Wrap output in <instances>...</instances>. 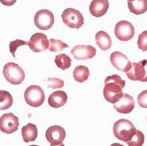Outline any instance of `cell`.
<instances>
[{
    "label": "cell",
    "instance_id": "obj_33",
    "mask_svg": "<svg viewBox=\"0 0 147 146\" xmlns=\"http://www.w3.org/2000/svg\"><path fill=\"white\" fill-rule=\"evenodd\" d=\"M128 1H134V0H128Z\"/></svg>",
    "mask_w": 147,
    "mask_h": 146
},
{
    "label": "cell",
    "instance_id": "obj_18",
    "mask_svg": "<svg viewBox=\"0 0 147 146\" xmlns=\"http://www.w3.org/2000/svg\"><path fill=\"white\" fill-rule=\"evenodd\" d=\"M128 6L130 13L140 15L147 11V0H134L128 1Z\"/></svg>",
    "mask_w": 147,
    "mask_h": 146
},
{
    "label": "cell",
    "instance_id": "obj_5",
    "mask_svg": "<svg viewBox=\"0 0 147 146\" xmlns=\"http://www.w3.org/2000/svg\"><path fill=\"white\" fill-rule=\"evenodd\" d=\"M62 20L67 26L71 28H76L79 29L84 23L82 14L74 8H67L64 10L61 15Z\"/></svg>",
    "mask_w": 147,
    "mask_h": 146
},
{
    "label": "cell",
    "instance_id": "obj_25",
    "mask_svg": "<svg viewBox=\"0 0 147 146\" xmlns=\"http://www.w3.org/2000/svg\"><path fill=\"white\" fill-rule=\"evenodd\" d=\"M28 42H25V41L20 40V39H16V40H14V41L10 42V44H9L10 52L12 53V55H13V58H15V52H16L17 48H19L20 46L28 45Z\"/></svg>",
    "mask_w": 147,
    "mask_h": 146
},
{
    "label": "cell",
    "instance_id": "obj_29",
    "mask_svg": "<svg viewBox=\"0 0 147 146\" xmlns=\"http://www.w3.org/2000/svg\"><path fill=\"white\" fill-rule=\"evenodd\" d=\"M16 1L17 0H0V2H1L4 5H6V6L13 5L16 3Z\"/></svg>",
    "mask_w": 147,
    "mask_h": 146
},
{
    "label": "cell",
    "instance_id": "obj_14",
    "mask_svg": "<svg viewBox=\"0 0 147 146\" xmlns=\"http://www.w3.org/2000/svg\"><path fill=\"white\" fill-rule=\"evenodd\" d=\"M113 107L120 113H129L135 108V100L133 97H131L129 94L123 93L121 98L118 102L113 104Z\"/></svg>",
    "mask_w": 147,
    "mask_h": 146
},
{
    "label": "cell",
    "instance_id": "obj_26",
    "mask_svg": "<svg viewBox=\"0 0 147 146\" xmlns=\"http://www.w3.org/2000/svg\"><path fill=\"white\" fill-rule=\"evenodd\" d=\"M138 46L143 51L147 50V31L142 32L138 39Z\"/></svg>",
    "mask_w": 147,
    "mask_h": 146
},
{
    "label": "cell",
    "instance_id": "obj_16",
    "mask_svg": "<svg viewBox=\"0 0 147 146\" xmlns=\"http://www.w3.org/2000/svg\"><path fill=\"white\" fill-rule=\"evenodd\" d=\"M67 101V95L65 91L59 90L51 93L49 98L48 103L52 108H59L63 106Z\"/></svg>",
    "mask_w": 147,
    "mask_h": 146
},
{
    "label": "cell",
    "instance_id": "obj_28",
    "mask_svg": "<svg viewBox=\"0 0 147 146\" xmlns=\"http://www.w3.org/2000/svg\"><path fill=\"white\" fill-rule=\"evenodd\" d=\"M138 103L143 108H147V89L142 91L138 96Z\"/></svg>",
    "mask_w": 147,
    "mask_h": 146
},
{
    "label": "cell",
    "instance_id": "obj_6",
    "mask_svg": "<svg viewBox=\"0 0 147 146\" xmlns=\"http://www.w3.org/2000/svg\"><path fill=\"white\" fill-rule=\"evenodd\" d=\"M34 22L39 29L48 30L54 24V15L49 10H39L35 15Z\"/></svg>",
    "mask_w": 147,
    "mask_h": 146
},
{
    "label": "cell",
    "instance_id": "obj_15",
    "mask_svg": "<svg viewBox=\"0 0 147 146\" xmlns=\"http://www.w3.org/2000/svg\"><path fill=\"white\" fill-rule=\"evenodd\" d=\"M109 8L108 0H92L90 5V13L95 17H102Z\"/></svg>",
    "mask_w": 147,
    "mask_h": 146
},
{
    "label": "cell",
    "instance_id": "obj_1",
    "mask_svg": "<svg viewBox=\"0 0 147 146\" xmlns=\"http://www.w3.org/2000/svg\"><path fill=\"white\" fill-rule=\"evenodd\" d=\"M125 84V81L120 75H113L107 77L105 80V88L103 90L105 99L112 104L118 102L123 95L122 89Z\"/></svg>",
    "mask_w": 147,
    "mask_h": 146
},
{
    "label": "cell",
    "instance_id": "obj_13",
    "mask_svg": "<svg viewBox=\"0 0 147 146\" xmlns=\"http://www.w3.org/2000/svg\"><path fill=\"white\" fill-rule=\"evenodd\" d=\"M97 50L91 45H76L71 50V54L77 60L90 59L96 55Z\"/></svg>",
    "mask_w": 147,
    "mask_h": 146
},
{
    "label": "cell",
    "instance_id": "obj_22",
    "mask_svg": "<svg viewBox=\"0 0 147 146\" xmlns=\"http://www.w3.org/2000/svg\"><path fill=\"white\" fill-rule=\"evenodd\" d=\"M55 64L61 70H66L71 67V59L65 53H59L55 57Z\"/></svg>",
    "mask_w": 147,
    "mask_h": 146
},
{
    "label": "cell",
    "instance_id": "obj_20",
    "mask_svg": "<svg viewBox=\"0 0 147 146\" xmlns=\"http://www.w3.org/2000/svg\"><path fill=\"white\" fill-rule=\"evenodd\" d=\"M90 75V71L87 67L84 66H78L73 72V76L76 81L78 82H83L85 81Z\"/></svg>",
    "mask_w": 147,
    "mask_h": 146
},
{
    "label": "cell",
    "instance_id": "obj_23",
    "mask_svg": "<svg viewBox=\"0 0 147 146\" xmlns=\"http://www.w3.org/2000/svg\"><path fill=\"white\" fill-rule=\"evenodd\" d=\"M68 45L65 43H63L60 40L57 39H50L49 41V50L52 52H59V51H62L65 48H67Z\"/></svg>",
    "mask_w": 147,
    "mask_h": 146
},
{
    "label": "cell",
    "instance_id": "obj_2",
    "mask_svg": "<svg viewBox=\"0 0 147 146\" xmlns=\"http://www.w3.org/2000/svg\"><path fill=\"white\" fill-rule=\"evenodd\" d=\"M136 133V129L133 123L126 119H121L113 125V134L119 140L128 143Z\"/></svg>",
    "mask_w": 147,
    "mask_h": 146
},
{
    "label": "cell",
    "instance_id": "obj_17",
    "mask_svg": "<svg viewBox=\"0 0 147 146\" xmlns=\"http://www.w3.org/2000/svg\"><path fill=\"white\" fill-rule=\"evenodd\" d=\"M22 135L25 143L33 142L37 137V128L36 125L32 123H28L22 128Z\"/></svg>",
    "mask_w": 147,
    "mask_h": 146
},
{
    "label": "cell",
    "instance_id": "obj_8",
    "mask_svg": "<svg viewBox=\"0 0 147 146\" xmlns=\"http://www.w3.org/2000/svg\"><path fill=\"white\" fill-rule=\"evenodd\" d=\"M114 34L120 41H129L132 39L135 35V28L130 22L127 20H121L115 26Z\"/></svg>",
    "mask_w": 147,
    "mask_h": 146
},
{
    "label": "cell",
    "instance_id": "obj_9",
    "mask_svg": "<svg viewBox=\"0 0 147 146\" xmlns=\"http://www.w3.org/2000/svg\"><path fill=\"white\" fill-rule=\"evenodd\" d=\"M19 119L13 113H5L0 117V130L5 134H12L19 128Z\"/></svg>",
    "mask_w": 147,
    "mask_h": 146
},
{
    "label": "cell",
    "instance_id": "obj_27",
    "mask_svg": "<svg viewBox=\"0 0 147 146\" xmlns=\"http://www.w3.org/2000/svg\"><path fill=\"white\" fill-rule=\"evenodd\" d=\"M48 87L51 89H60L64 86V81L59 78H48Z\"/></svg>",
    "mask_w": 147,
    "mask_h": 146
},
{
    "label": "cell",
    "instance_id": "obj_11",
    "mask_svg": "<svg viewBox=\"0 0 147 146\" xmlns=\"http://www.w3.org/2000/svg\"><path fill=\"white\" fill-rule=\"evenodd\" d=\"M28 45L34 52H42L49 48V40L45 34L36 33L31 36Z\"/></svg>",
    "mask_w": 147,
    "mask_h": 146
},
{
    "label": "cell",
    "instance_id": "obj_3",
    "mask_svg": "<svg viewBox=\"0 0 147 146\" xmlns=\"http://www.w3.org/2000/svg\"><path fill=\"white\" fill-rule=\"evenodd\" d=\"M3 74L5 80L13 85L20 84L25 79V73L18 64L9 62L3 68Z\"/></svg>",
    "mask_w": 147,
    "mask_h": 146
},
{
    "label": "cell",
    "instance_id": "obj_21",
    "mask_svg": "<svg viewBox=\"0 0 147 146\" xmlns=\"http://www.w3.org/2000/svg\"><path fill=\"white\" fill-rule=\"evenodd\" d=\"M13 97L6 90H0V110H6L13 106Z\"/></svg>",
    "mask_w": 147,
    "mask_h": 146
},
{
    "label": "cell",
    "instance_id": "obj_12",
    "mask_svg": "<svg viewBox=\"0 0 147 146\" xmlns=\"http://www.w3.org/2000/svg\"><path fill=\"white\" fill-rule=\"evenodd\" d=\"M45 137L51 144L57 145L62 143V142L64 141L66 137V131L62 127L58 125L51 126L46 130Z\"/></svg>",
    "mask_w": 147,
    "mask_h": 146
},
{
    "label": "cell",
    "instance_id": "obj_19",
    "mask_svg": "<svg viewBox=\"0 0 147 146\" xmlns=\"http://www.w3.org/2000/svg\"><path fill=\"white\" fill-rule=\"evenodd\" d=\"M96 43L98 47L103 50H107L111 48L112 45V39L110 36L106 33L105 31H98L96 34Z\"/></svg>",
    "mask_w": 147,
    "mask_h": 146
},
{
    "label": "cell",
    "instance_id": "obj_31",
    "mask_svg": "<svg viewBox=\"0 0 147 146\" xmlns=\"http://www.w3.org/2000/svg\"><path fill=\"white\" fill-rule=\"evenodd\" d=\"M51 146H65L63 143H59V144H57V145H52V144H51Z\"/></svg>",
    "mask_w": 147,
    "mask_h": 146
},
{
    "label": "cell",
    "instance_id": "obj_10",
    "mask_svg": "<svg viewBox=\"0 0 147 146\" xmlns=\"http://www.w3.org/2000/svg\"><path fill=\"white\" fill-rule=\"evenodd\" d=\"M110 61L112 65L119 71L127 73L132 68V63L130 60L120 51H114L110 56Z\"/></svg>",
    "mask_w": 147,
    "mask_h": 146
},
{
    "label": "cell",
    "instance_id": "obj_4",
    "mask_svg": "<svg viewBox=\"0 0 147 146\" xmlns=\"http://www.w3.org/2000/svg\"><path fill=\"white\" fill-rule=\"evenodd\" d=\"M24 98L28 105L33 107H38L45 102V91L37 85H31L25 90Z\"/></svg>",
    "mask_w": 147,
    "mask_h": 146
},
{
    "label": "cell",
    "instance_id": "obj_7",
    "mask_svg": "<svg viewBox=\"0 0 147 146\" xmlns=\"http://www.w3.org/2000/svg\"><path fill=\"white\" fill-rule=\"evenodd\" d=\"M126 75L131 81H147V59L132 63V68Z\"/></svg>",
    "mask_w": 147,
    "mask_h": 146
},
{
    "label": "cell",
    "instance_id": "obj_32",
    "mask_svg": "<svg viewBox=\"0 0 147 146\" xmlns=\"http://www.w3.org/2000/svg\"><path fill=\"white\" fill-rule=\"evenodd\" d=\"M29 146H38V145H29Z\"/></svg>",
    "mask_w": 147,
    "mask_h": 146
},
{
    "label": "cell",
    "instance_id": "obj_30",
    "mask_svg": "<svg viewBox=\"0 0 147 146\" xmlns=\"http://www.w3.org/2000/svg\"><path fill=\"white\" fill-rule=\"evenodd\" d=\"M110 146H123L122 144H121V143H113V144H111Z\"/></svg>",
    "mask_w": 147,
    "mask_h": 146
},
{
    "label": "cell",
    "instance_id": "obj_24",
    "mask_svg": "<svg viewBox=\"0 0 147 146\" xmlns=\"http://www.w3.org/2000/svg\"><path fill=\"white\" fill-rule=\"evenodd\" d=\"M144 142V134L139 131L136 130V133L133 135V137L127 143L129 146H142Z\"/></svg>",
    "mask_w": 147,
    "mask_h": 146
}]
</instances>
